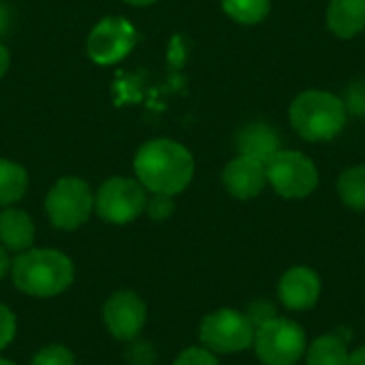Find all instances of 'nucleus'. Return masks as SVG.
Listing matches in <instances>:
<instances>
[{"label":"nucleus","mask_w":365,"mask_h":365,"mask_svg":"<svg viewBox=\"0 0 365 365\" xmlns=\"http://www.w3.org/2000/svg\"><path fill=\"white\" fill-rule=\"evenodd\" d=\"M338 195L342 203L355 212H365V165L349 167L338 180Z\"/></svg>","instance_id":"a211bd4d"},{"label":"nucleus","mask_w":365,"mask_h":365,"mask_svg":"<svg viewBox=\"0 0 365 365\" xmlns=\"http://www.w3.org/2000/svg\"><path fill=\"white\" fill-rule=\"evenodd\" d=\"M222 184L227 188L229 195H233L235 199H252L257 197L265 184H267V171L265 165L248 158V156H237L233 158L225 171H222Z\"/></svg>","instance_id":"f8f14e48"},{"label":"nucleus","mask_w":365,"mask_h":365,"mask_svg":"<svg viewBox=\"0 0 365 365\" xmlns=\"http://www.w3.org/2000/svg\"><path fill=\"white\" fill-rule=\"evenodd\" d=\"M342 103H344L346 111H351L353 115L365 118V79H359L346 88Z\"/></svg>","instance_id":"412c9836"},{"label":"nucleus","mask_w":365,"mask_h":365,"mask_svg":"<svg viewBox=\"0 0 365 365\" xmlns=\"http://www.w3.org/2000/svg\"><path fill=\"white\" fill-rule=\"evenodd\" d=\"M246 317L250 319V323H252L255 329H257V327H261L263 323L276 319L278 314H276V306H274V304H269V302H265V299H255V302L248 306Z\"/></svg>","instance_id":"393cba45"},{"label":"nucleus","mask_w":365,"mask_h":365,"mask_svg":"<svg viewBox=\"0 0 365 365\" xmlns=\"http://www.w3.org/2000/svg\"><path fill=\"white\" fill-rule=\"evenodd\" d=\"M351 353L346 340L338 334H327L317 338L306 349V364L308 365H349Z\"/></svg>","instance_id":"dca6fc26"},{"label":"nucleus","mask_w":365,"mask_h":365,"mask_svg":"<svg viewBox=\"0 0 365 365\" xmlns=\"http://www.w3.org/2000/svg\"><path fill=\"white\" fill-rule=\"evenodd\" d=\"M327 26L340 38H353L365 28V0H331Z\"/></svg>","instance_id":"2eb2a0df"},{"label":"nucleus","mask_w":365,"mask_h":365,"mask_svg":"<svg viewBox=\"0 0 365 365\" xmlns=\"http://www.w3.org/2000/svg\"><path fill=\"white\" fill-rule=\"evenodd\" d=\"M137 43V30L126 17L109 15L101 19L86 41V51L92 62L101 66L124 60Z\"/></svg>","instance_id":"1a4fd4ad"},{"label":"nucleus","mask_w":365,"mask_h":365,"mask_svg":"<svg viewBox=\"0 0 365 365\" xmlns=\"http://www.w3.org/2000/svg\"><path fill=\"white\" fill-rule=\"evenodd\" d=\"M0 365H15V364H13V361H9V359H2V357H0Z\"/></svg>","instance_id":"2f4dec72"},{"label":"nucleus","mask_w":365,"mask_h":365,"mask_svg":"<svg viewBox=\"0 0 365 365\" xmlns=\"http://www.w3.org/2000/svg\"><path fill=\"white\" fill-rule=\"evenodd\" d=\"M235 145L240 150L242 156L255 158L263 165H267L282 148H280V137L278 133L263 122H250L246 124L237 137H235Z\"/></svg>","instance_id":"ddd939ff"},{"label":"nucleus","mask_w":365,"mask_h":365,"mask_svg":"<svg viewBox=\"0 0 365 365\" xmlns=\"http://www.w3.org/2000/svg\"><path fill=\"white\" fill-rule=\"evenodd\" d=\"M139 184L152 195H180L195 175V160L188 148L173 139L145 141L133 160Z\"/></svg>","instance_id":"f257e3e1"},{"label":"nucleus","mask_w":365,"mask_h":365,"mask_svg":"<svg viewBox=\"0 0 365 365\" xmlns=\"http://www.w3.org/2000/svg\"><path fill=\"white\" fill-rule=\"evenodd\" d=\"M148 319V308L143 299L133 291L113 293L103 306V321L109 334L120 342L135 340Z\"/></svg>","instance_id":"9d476101"},{"label":"nucleus","mask_w":365,"mask_h":365,"mask_svg":"<svg viewBox=\"0 0 365 365\" xmlns=\"http://www.w3.org/2000/svg\"><path fill=\"white\" fill-rule=\"evenodd\" d=\"M263 365H297L306 355V334L289 319H272L255 329L252 342Z\"/></svg>","instance_id":"39448f33"},{"label":"nucleus","mask_w":365,"mask_h":365,"mask_svg":"<svg viewBox=\"0 0 365 365\" xmlns=\"http://www.w3.org/2000/svg\"><path fill=\"white\" fill-rule=\"evenodd\" d=\"M267 182L284 199H304L319 186L317 165L302 152L280 150L267 165Z\"/></svg>","instance_id":"0eeeda50"},{"label":"nucleus","mask_w":365,"mask_h":365,"mask_svg":"<svg viewBox=\"0 0 365 365\" xmlns=\"http://www.w3.org/2000/svg\"><path fill=\"white\" fill-rule=\"evenodd\" d=\"M126 361H128V365H152L156 361V353H154L150 342L135 338L126 351Z\"/></svg>","instance_id":"5701e85b"},{"label":"nucleus","mask_w":365,"mask_h":365,"mask_svg":"<svg viewBox=\"0 0 365 365\" xmlns=\"http://www.w3.org/2000/svg\"><path fill=\"white\" fill-rule=\"evenodd\" d=\"M173 365H220L216 355L207 351L205 346H190L178 355Z\"/></svg>","instance_id":"4be33fe9"},{"label":"nucleus","mask_w":365,"mask_h":365,"mask_svg":"<svg viewBox=\"0 0 365 365\" xmlns=\"http://www.w3.org/2000/svg\"><path fill=\"white\" fill-rule=\"evenodd\" d=\"M124 2H128V4H133V6H148V4H152V2H156V0H124Z\"/></svg>","instance_id":"7c9ffc66"},{"label":"nucleus","mask_w":365,"mask_h":365,"mask_svg":"<svg viewBox=\"0 0 365 365\" xmlns=\"http://www.w3.org/2000/svg\"><path fill=\"white\" fill-rule=\"evenodd\" d=\"M289 118L295 133L306 141H329L344 130L349 111L336 94L308 90L291 103Z\"/></svg>","instance_id":"7ed1b4c3"},{"label":"nucleus","mask_w":365,"mask_h":365,"mask_svg":"<svg viewBox=\"0 0 365 365\" xmlns=\"http://www.w3.org/2000/svg\"><path fill=\"white\" fill-rule=\"evenodd\" d=\"M11 269V261H9V255H6V250L0 246V278L6 274Z\"/></svg>","instance_id":"c85d7f7f"},{"label":"nucleus","mask_w":365,"mask_h":365,"mask_svg":"<svg viewBox=\"0 0 365 365\" xmlns=\"http://www.w3.org/2000/svg\"><path fill=\"white\" fill-rule=\"evenodd\" d=\"M34 244V222L17 207H4L0 212V246L4 250L24 252Z\"/></svg>","instance_id":"4468645a"},{"label":"nucleus","mask_w":365,"mask_h":365,"mask_svg":"<svg viewBox=\"0 0 365 365\" xmlns=\"http://www.w3.org/2000/svg\"><path fill=\"white\" fill-rule=\"evenodd\" d=\"M28 190V171L13 163L0 158V207H11Z\"/></svg>","instance_id":"f3484780"},{"label":"nucleus","mask_w":365,"mask_h":365,"mask_svg":"<svg viewBox=\"0 0 365 365\" xmlns=\"http://www.w3.org/2000/svg\"><path fill=\"white\" fill-rule=\"evenodd\" d=\"M17 331V323H15V314L11 312V308H6L4 304H0V351L6 349Z\"/></svg>","instance_id":"a878e982"},{"label":"nucleus","mask_w":365,"mask_h":365,"mask_svg":"<svg viewBox=\"0 0 365 365\" xmlns=\"http://www.w3.org/2000/svg\"><path fill=\"white\" fill-rule=\"evenodd\" d=\"M321 297V278L314 269L306 265H295L287 269L278 282V299L284 308L302 312L317 306Z\"/></svg>","instance_id":"9b49d317"},{"label":"nucleus","mask_w":365,"mask_h":365,"mask_svg":"<svg viewBox=\"0 0 365 365\" xmlns=\"http://www.w3.org/2000/svg\"><path fill=\"white\" fill-rule=\"evenodd\" d=\"M199 340L214 355L242 353L255 342V325L250 323L246 312L220 308L203 317L199 327Z\"/></svg>","instance_id":"20e7f679"},{"label":"nucleus","mask_w":365,"mask_h":365,"mask_svg":"<svg viewBox=\"0 0 365 365\" xmlns=\"http://www.w3.org/2000/svg\"><path fill=\"white\" fill-rule=\"evenodd\" d=\"M30 365H75V355L62 344H47L32 357Z\"/></svg>","instance_id":"aec40b11"},{"label":"nucleus","mask_w":365,"mask_h":365,"mask_svg":"<svg viewBox=\"0 0 365 365\" xmlns=\"http://www.w3.org/2000/svg\"><path fill=\"white\" fill-rule=\"evenodd\" d=\"M349 365H365V346L357 349L355 353H351V359H349Z\"/></svg>","instance_id":"c756f323"},{"label":"nucleus","mask_w":365,"mask_h":365,"mask_svg":"<svg viewBox=\"0 0 365 365\" xmlns=\"http://www.w3.org/2000/svg\"><path fill=\"white\" fill-rule=\"evenodd\" d=\"M9 64H11V56H9V49L0 43V77H4V73L9 71Z\"/></svg>","instance_id":"cd10ccee"},{"label":"nucleus","mask_w":365,"mask_h":365,"mask_svg":"<svg viewBox=\"0 0 365 365\" xmlns=\"http://www.w3.org/2000/svg\"><path fill=\"white\" fill-rule=\"evenodd\" d=\"M9 28H11V13H9L6 4H4V2H0V38H2V36H6Z\"/></svg>","instance_id":"bb28decb"},{"label":"nucleus","mask_w":365,"mask_h":365,"mask_svg":"<svg viewBox=\"0 0 365 365\" xmlns=\"http://www.w3.org/2000/svg\"><path fill=\"white\" fill-rule=\"evenodd\" d=\"M148 205L145 188L139 180L109 178L94 195L96 214L111 225H128L137 220Z\"/></svg>","instance_id":"6e6552de"},{"label":"nucleus","mask_w":365,"mask_h":365,"mask_svg":"<svg viewBox=\"0 0 365 365\" xmlns=\"http://www.w3.org/2000/svg\"><path fill=\"white\" fill-rule=\"evenodd\" d=\"M11 278L15 289L30 297H53L73 284L75 267L60 250L30 248L11 263Z\"/></svg>","instance_id":"f03ea898"},{"label":"nucleus","mask_w":365,"mask_h":365,"mask_svg":"<svg viewBox=\"0 0 365 365\" xmlns=\"http://www.w3.org/2000/svg\"><path fill=\"white\" fill-rule=\"evenodd\" d=\"M94 210V195L79 178H60L45 197V212L53 227L62 231L79 229Z\"/></svg>","instance_id":"423d86ee"},{"label":"nucleus","mask_w":365,"mask_h":365,"mask_svg":"<svg viewBox=\"0 0 365 365\" xmlns=\"http://www.w3.org/2000/svg\"><path fill=\"white\" fill-rule=\"evenodd\" d=\"M175 210V203H173V197L169 195H154L152 199H148V205H145V212L152 220H167Z\"/></svg>","instance_id":"b1692460"},{"label":"nucleus","mask_w":365,"mask_h":365,"mask_svg":"<svg viewBox=\"0 0 365 365\" xmlns=\"http://www.w3.org/2000/svg\"><path fill=\"white\" fill-rule=\"evenodd\" d=\"M225 13L237 24H259L269 13V0H222Z\"/></svg>","instance_id":"6ab92c4d"}]
</instances>
